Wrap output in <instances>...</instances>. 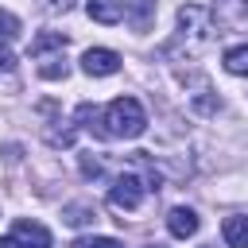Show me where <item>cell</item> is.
<instances>
[{"mask_svg": "<svg viewBox=\"0 0 248 248\" xmlns=\"http://www.w3.org/2000/svg\"><path fill=\"white\" fill-rule=\"evenodd\" d=\"M209 31H213L209 12H205L202 4H186V8H178V35H174V43H170L163 54H174V50H182V46H186V54H198V50L209 43Z\"/></svg>", "mask_w": 248, "mask_h": 248, "instance_id": "obj_1", "label": "cell"}, {"mask_svg": "<svg viewBox=\"0 0 248 248\" xmlns=\"http://www.w3.org/2000/svg\"><path fill=\"white\" fill-rule=\"evenodd\" d=\"M101 128H105V136H116V140H136V136L147 128L143 105H140L136 97H116V101L105 108Z\"/></svg>", "mask_w": 248, "mask_h": 248, "instance_id": "obj_2", "label": "cell"}, {"mask_svg": "<svg viewBox=\"0 0 248 248\" xmlns=\"http://www.w3.org/2000/svg\"><path fill=\"white\" fill-rule=\"evenodd\" d=\"M143 194H147V186H143L136 174H120V178L112 182V190H108V202H112V209L132 213V209H140Z\"/></svg>", "mask_w": 248, "mask_h": 248, "instance_id": "obj_3", "label": "cell"}, {"mask_svg": "<svg viewBox=\"0 0 248 248\" xmlns=\"http://www.w3.org/2000/svg\"><path fill=\"white\" fill-rule=\"evenodd\" d=\"M81 70H85L89 78H108V74L120 70V54L108 50V46H89V50L81 54Z\"/></svg>", "mask_w": 248, "mask_h": 248, "instance_id": "obj_4", "label": "cell"}, {"mask_svg": "<svg viewBox=\"0 0 248 248\" xmlns=\"http://www.w3.org/2000/svg\"><path fill=\"white\" fill-rule=\"evenodd\" d=\"M12 236L23 240V248H50V244H54L50 232H46L39 221H27V217H19V221L12 225Z\"/></svg>", "mask_w": 248, "mask_h": 248, "instance_id": "obj_5", "label": "cell"}, {"mask_svg": "<svg viewBox=\"0 0 248 248\" xmlns=\"http://www.w3.org/2000/svg\"><path fill=\"white\" fill-rule=\"evenodd\" d=\"M198 213L190 209V205H174L170 213H167V229H170V236H178V240H186V236H194L198 232Z\"/></svg>", "mask_w": 248, "mask_h": 248, "instance_id": "obj_6", "label": "cell"}, {"mask_svg": "<svg viewBox=\"0 0 248 248\" xmlns=\"http://www.w3.org/2000/svg\"><path fill=\"white\" fill-rule=\"evenodd\" d=\"M124 19L132 31H147L155 23V0H124Z\"/></svg>", "mask_w": 248, "mask_h": 248, "instance_id": "obj_7", "label": "cell"}, {"mask_svg": "<svg viewBox=\"0 0 248 248\" xmlns=\"http://www.w3.org/2000/svg\"><path fill=\"white\" fill-rule=\"evenodd\" d=\"M221 232H225V244H229V248H248V217H244V213L225 217Z\"/></svg>", "mask_w": 248, "mask_h": 248, "instance_id": "obj_8", "label": "cell"}, {"mask_svg": "<svg viewBox=\"0 0 248 248\" xmlns=\"http://www.w3.org/2000/svg\"><path fill=\"white\" fill-rule=\"evenodd\" d=\"M89 19H97V23H120L124 19V0H89Z\"/></svg>", "mask_w": 248, "mask_h": 248, "instance_id": "obj_9", "label": "cell"}, {"mask_svg": "<svg viewBox=\"0 0 248 248\" xmlns=\"http://www.w3.org/2000/svg\"><path fill=\"white\" fill-rule=\"evenodd\" d=\"M46 50H66V35H62V31H43V35L31 39V46H27L31 58H43Z\"/></svg>", "mask_w": 248, "mask_h": 248, "instance_id": "obj_10", "label": "cell"}, {"mask_svg": "<svg viewBox=\"0 0 248 248\" xmlns=\"http://www.w3.org/2000/svg\"><path fill=\"white\" fill-rule=\"evenodd\" d=\"M225 70H229V74H236V78H248V43H244V46L225 50Z\"/></svg>", "mask_w": 248, "mask_h": 248, "instance_id": "obj_11", "label": "cell"}, {"mask_svg": "<svg viewBox=\"0 0 248 248\" xmlns=\"http://www.w3.org/2000/svg\"><path fill=\"white\" fill-rule=\"evenodd\" d=\"M78 124H81V128H89L93 136H105V128H101V112H97L89 101H85V105H78Z\"/></svg>", "mask_w": 248, "mask_h": 248, "instance_id": "obj_12", "label": "cell"}, {"mask_svg": "<svg viewBox=\"0 0 248 248\" xmlns=\"http://www.w3.org/2000/svg\"><path fill=\"white\" fill-rule=\"evenodd\" d=\"M62 217H66V225H89V221H97V209L93 205H66Z\"/></svg>", "mask_w": 248, "mask_h": 248, "instance_id": "obj_13", "label": "cell"}, {"mask_svg": "<svg viewBox=\"0 0 248 248\" xmlns=\"http://www.w3.org/2000/svg\"><path fill=\"white\" fill-rule=\"evenodd\" d=\"M39 78H46V81H58V78H66V62H62V54H58V58H43V66H39Z\"/></svg>", "mask_w": 248, "mask_h": 248, "instance_id": "obj_14", "label": "cell"}, {"mask_svg": "<svg viewBox=\"0 0 248 248\" xmlns=\"http://www.w3.org/2000/svg\"><path fill=\"white\" fill-rule=\"evenodd\" d=\"M0 39H4V43L19 39V19H16L12 12H0Z\"/></svg>", "mask_w": 248, "mask_h": 248, "instance_id": "obj_15", "label": "cell"}, {"mask_svg": "<svg viewBox=\"0 0 248 248\" xmlns=\"http://www.w3.org/2000/svg\"><path fill=\"white\" fill-rule=\"evenodd\" d=\"M74 248H124V244L112 240V236H85V240H78Z\"/></svg>", "mask_w": 248, "mask_h": 248, "instance_id": "obj_16", "label": "cell"}, {"mask_svg": "<svg viewBox=\"0 0 248 248\" xmlns=\"http://www.w3.org/2000/svg\"><path fill=\"white\" fill-rule=\"evenodd\" d=\"M70 8H74V0H43L46 16H58V12H70Z\"/></svg>", "mask_w": 248, "mask_h": 248, "instance_id": "obj_17", "label": "cell"}, {"mask_svg": "<svg viewBox=\"0 0 248 248\" xmlns=\"http://www.w3.org/2000/svg\"><path fill=\"white\" fill-rule=\"evenodd\" d=\"M81 174H85V178H97V174H101V163L89 159V155H81Z\"/></svg>", "mask_w": 248, "mask_h": 248, "instance_id": "obj_18", "label": "cell"}, {"mask_svg": "<svg viewBox=\"0 0 248 248\" xmlns=\"http://www.w3.org/2000/svg\"><path fill=\"white\" fill-rule=\"evenodd\" d=\"M12 66H16V58H12V54L0 46V74H4V70H12Z\"/></svg>", "mask_w": 248, "mask_h": 248, "instance_id": "obj_19", "label": "cell"}, {"mask_svg": "<svg viewBox=\"0 0 248 248\" xmlns=\"http://www.w3.org/2000/svg\"><path fill=\"white\" fill-rule=\"evenodd\" d=\"M0 248H23V240H16V236H0Z\"/></svg>", "mask_w": 248, "mask_h": 248, "instance_id": "obj_20", "label": "cell"}, {"mask_svg": "<svg viewBox=\"0 0 248 248\" xmlns=\"http://www.w3.org/2000/svg\"><path fill=\"white\" fill-rule=\"evenodd\" d=\"M151 248H163V244H151Z\"/></svg>", "mask_w": 248, "mask_h": 248, "instance_id": "obj_21", "label": "cell"}, {"mask_svg": "<svg viewBox=\"0 0 248 248\" xmlns=\"http://www.w3.org/2000/svg\"><path fill=\"white\" fill-rule=\"evenodd\" d=\"M202 248H213V244H202Z\"/></svg>", "mask_w": 248, "mask_h": 248, "instance_id": "obj_22", "label": "cell"}]
</instances>
